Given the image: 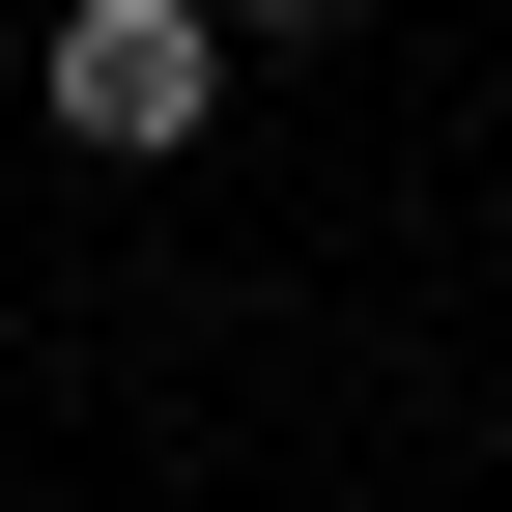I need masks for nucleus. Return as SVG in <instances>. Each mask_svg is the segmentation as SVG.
I'll list each match as a JSON object with an SVG mask.
<instances>
[{
    "label": "nucleus",
    "mask_w": 512,
    "mask_h": 512,
    "mask_svg": "<svg viewBox=\"0 0 512 512\" xmlns=\"http://www.w3.org/2000/svg\"><path fill=\"white\" fill-rule=\"evenodd\" d=\"M200 114H228V29L200 0H57V143L86 171H171Z\"/></svg>",
    "instance_id": "nucleus-1"
},
{
    "label": "nucleus",
    "mask_w": 512,
    "mask_h": 512,
    "mask_svg": "<svg viewBox=\"0 0 512 512\" xmlns=\"http://www.w3.org/2000/svg\"><path fill=\"white\" fill-rule=\"evenodd\" d=\"M200 29H342V0H200Z\"/></svg>",
    "instance_id": "nucleus-2"
}]
</instances>
